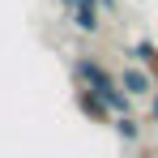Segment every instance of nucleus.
<instances>
[{
	"mask_svg": "<svg viewBox=\"0 0 158 158\" xmlns=\"http://www.w3.org/2000/svg\"><path fill=\"white\" fill-rule=\"evenodd\" d=\"M73 107H77L90 124H103V128H111V120H115V111L107 107V98L98 90H90V85H73Z\"/></svg>",
	"mask_w": 158,
	"mask_h": 158,
	"instance_id": "nucleus-1",
	"label": "nucleus"
},
{
	"mask_svg": "<svg viewBox=\"0 0 158 158\" xmlns=\"http://www.w3.org/2000/svg\"><path fill=\"white\" fill-rule=\"evenodd\" d=\"M120 85H124V94H132V98H150V94H158L150 69H145V64H137V60H132L128 69H120Z\"/></svg>",
	"mask_w": 158,
	"mask_h": 158,
	"instance_id": "nucleus-2",
	"label": "nucleus"
},
{
	"mask_svg": "<svg viewBox=\"0 0 158 158\" xmlns=\"http://www.w3.org/2000/svg\"><path fill=\"white\" fill-rule=\"evenodd\" d=\"M69 17H73V30L98 34V30H103V4H98V0H81V4L69 9Z\"/></svg>",
	"mask_w": 158,
	"mask_h": 158,
	"instance_id": "nucleus-3",
	"label": "nucleus"
},
{
	"mask_svg": "<svg viewBox=\"0 0 158 158\" xmlns=\"http://www.w3.org/2000/svg\"><path fill=\"white\" fill-rule=\"evenodd\" d=\"M128 60L145 64V69H150V77H154V85H158V43H154V39H137V43L128 47Z\"/></svg>",
	"mask_w": 158,
	"mask_h": 158,
	"instance_id": "nucleus-4",
	"label": "nucleus"
},
{
	"mask_svg": "<svg viewBox=\"0 0 158 158\" xmlns=\"http://www.w3.org/2000/svg\"><path fill=\"white\" fill-rule=\"evenodd\" d=\"M111 132H115L124 145H141V120H137V115H115V120H111Z\"/></svg>",
	"mask_w": 158,
	"mask_h": 158,
	"instance_id": "nucleus-5",
	"label": "nucleus"
},
{
	"mask_svg": "<svg viewBox=\"0 0 158 158\" xmlns=\"http://www.w3.org/2000/svg\"><path fill=\"white\" fill-rule=\"evenodd\" d=\"M150 120L158 124V94H150Z\"/></svg>",
	"mask_w": 158,
	"mask_h": 158,
	"instance_id": "nucleus-6",
	"label": "nucleus"
},
{
	"mask_svg": "<svg viewBox=\"0 0 158 158\" xmlns=\"http://www.w3.org/2000/svg\"><path fill=\"white\" fill-rule=\"evenodd\" d=\"M103 4V13H115V0H98Z\"/></svg>",
	"mask_w": 158,
	"mask_h": 158,
	"instance_id": "nucleus-7",
	"label": "nucleus"
}]
</instances>
